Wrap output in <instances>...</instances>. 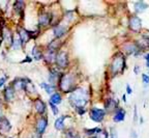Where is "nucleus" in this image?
I'll use <instances>...</instances> for the list:
<instances>
[{"mask_svg": "<svg viewBox=\"0 0 149 138\" xmlns=\"http://www.w3.org/2000/svg\"><path fill=\"white\" fill-rule=\"evenodd\" d=\"M70 103L74 108L84 107L88 103V92L84 88H77L72 91L70 96Z\"/></svg>", "mask_w": 149, "mask_h": 138, "instance_id": "f257e3e1", "label": "nucleus"}, {"mask_svg": "<svg viewBox=\"0 0 149 138\" xmlns=\"http://www.w3.org/2000/svg\"><path fill=\"white\" fill-rule=\"evenodd\" d=\"M59 88L63 92H70L74 88V77L70 74H64L59 78Z\"/></svg>", "mask_w": 149, "mask_h": 138, "instance_id": "f03ea898", "label": "nucleus"}, {"mask_svg": "<svg viewBox=\"0 0 149 138\" xmlns=\"http://www.w3.org/2000/svg\"><path fill=\"white\" fill-rule=\"evenodd\" d=\"M124 69H125V59H124V56L120 53L116 54L111 63L112 73H113V74L122 73Z\"/></svg>", "mask_w": 149, "mask_h": 138, "instance_id": "7ed1b4c3", "label": "nucleus"}, {"mask_svg": "<svg viewBox=\"0 0 149 138\" xmlns=\"http://www.w3.org/2000/svg\"><path fill=\"white\" fill-rule=\"evenodd\" d=\"M89 115H90V118L92 119L93 122L95 123H100L104 120L106 115V111L104 109H100V108H91L90 111H89Z\"/></svg>", "mask_w": 149, "mask_h": 138, "instance_id": "20e7f679", "label": "nucleus"}, {"mask_svg": "<svg viewBox=\"0 0 149 138\" xmlns=\"http://www.w3.org/2000/svg\"><path fill=\"white\" fill-rule=\"evenodd\" d=\"M56 63L58 68L60 69H65L68 66V56L66 52L64 51H60L57 55H56Z\"/></svg>", "mask_w": 149, "mask_h": 138, "instance_id": "39448f33", "label": "nucleus"}, {"mask_svg": "<svg viewBox=\"0 0 149 138\" xmlns=\"http://www.w3.org/2000/svg\"><path fill=\"white\" fill-rule=\"evenodd\" d=\"M47 127H48V118L45 116L40 117V118H38V120H37L36 123V131L38 134H44L45 131H46Z\"/></svg>", "mask_w": 149, "mask_h": 138, "instance_id": "423d86ee", "label": "nucleus"}, {"mask_svg": "<svg viewBox=\"0 0 149 138\" xmlns=\"http://www.w3.org/2000/svg\"><path fill=\"white\" fill-rule=\"evenodd\" d=\"M18 33H19V38H20V42H21V45L27 44L30 40V33L29 31H27L25 28H22V27H19L18 29Z\"/></svg>", "mask_w": 149, "mask_h": 138, "instance_id": "0eeeda50", "label": "nucleus"}, {"mask_svg": "<svg viewBox=\"0 0 149 138\" xmlns=\"http://www.w3.org/2000/svg\"><path fill=\"white\" fill-rule=\"evenodd\" d=\"M130 27L132 30L134 31H139L142 27V22H141V19L139 17L134 16L130 19Z\"/></svg>", "mask_w": 149, "mask_h": 138, "instance_id": "6e6552de", "label": "nucleus"}, {"mask_svg": "<svg viewBox=\"0 0 149 138\" xmlns=\"http://www.w3.org/2000/svg\"><path fill=\"white\" fill-rule=\"evenodd\" d=\"M52 17L48 13H42V14L38 16V24L40 26H48L51 23Z\"/></svg>", "mask_w": 149, "mask_h": 138, "instance_id": "1a4fd4ad", "label": "nucleus"}, {"mask_svg": "<svg viewBox=\"0 0 149 138\" xmlns=\"http://www.w3.org/2000/svg\"><path fill=\"white\" fill-rule=\"evenodd\" d=\"M66 31H68V28H66L65 26L57 25V26H55L54 29H53L54 36H55L56 39H60V38H62L65 33H66Z\"/></svg>", "mask_w": 149, "mask_h": 138, "instance_id": "9d476101", "label": "nucleus"}, {"mask_svg": "<svg viewBox=\"0 0 149 138\" xmlns=\"http://www.w3.org/2000/svg\"><path fill=\"white\" fill-rule=\"evenodd\" d=\"M12 126L10 123L8 122V119L5 117H0V132L1 133H6L10 130Z\"/></svg>", "mask_w": 149, "mask_h": 138, "instance_id": "9b49d317", "label": "nucleus"}, {"mask_svg": "<svg viewBox=\"0 0 149 138\" xmlns=\"http://www.w3.org/2000/svg\"><path fill=\"white\" fill-rule=\"evenodd\" d=\"M14 98H15V89L12 85H8L4 89V99L7 102H12L14 100Z\"/></svg>", "mask_w": 149, "mask_h": 138, "instance_id": "f8f14e48", "label": "nucleus"}, {"mask_svg": "<svg viewBox=\"0 0 149 138\" xmlns=\"http://www.w3.org/2000/svg\"><path fill=\"white\" fill-rule=\"evenodd\" d=\"M34 108L40 114H44V113L46 112L47 106L44 101L40 100V99H36V101L34 102Z\"/></svg>", "mask_w": 149, "mask_h": 138, "instance_id": "ddd939ff", "label": "nucleus"}, {"mask_svg": "<svg viewBox=\"0 0 149 138\" xmlns=\"http://www.w3.org/2000/svg\"><path fill=\"white\" fill-rule=\"evenodd\" d=\"M24 90L27 92V94H29L31 97L34 95V96H37V92H36V88H35V86L33 85V83L30 81V80L27 79V82H26L25 84V87H24Z\"/></svg>", "mask_w": 149, "mask_h": 138, "instance_id": "4468645a", "label": "nucleus"}, {"mask_svg": "<svg viewBox=\"0 0 149 138\" xmlns=\"http://www.w3.org/2000/svg\"><path fill=\"white\" fill-rule=\"evenodd\" d=\"M124 118H125V111H124L122 108L117 109L114 116H113V120H114L115 123H120V122H123Z\"/></svg>", "mask_w": 149, "mask_h": 138, "instance_id": "2eb2a0df", "label": "nucleus"}, {"mask_svg": "<svg viewBox=\"0 0 149 138\" xmlns=\"http://www.w3.org/2000/svg\"><path fill=\"white\" fill-rule=\"evenodd\" d=\"M66 115H62V116L58 117V118L55 120V125H54V127H55L56 130H58V131H61V130H63L64 129V120L65 118H66Z\"/></svg>", "mask_w": 149, "mask_h": 138, "instance_id": "dca6fc26", "label": "nucleus"}, {"mask_svg": "<svg viewBox=\"0 0 149 138\" xmlns=\"http://www.w3.org/2000/svg\"><path fill=\"white\" fill-rule=\"evenodd\" d=\"M105 107L106 110H108V111H113V110L116 109L117 102L115 100H113V99H108L105 103Z\"/></svg>", "mask_w": 149, "mask_h": 138, "instance_id": "f3484780", "label": "nucleus"}, {"mask_svg": "<svg viewBox=\"0 0 149 138\" xmlns=\"http://www.w3.org/2000/svg\"><path fill=\"white\" fill-rule=\"evenodd\" d=\"M59 75H58V72L55 70H51L50 72V76H49V81H50V84H53L55 82L59 81Z\"/></svg>", "mask_w": 149, "mask_h": 138, "instance_id": "a211bd4d", "label": "nucleus"}, {"mask_svg": "<svg viewBox=\"0 0 149 138\" xmlns=\"http://www.w3.org/2000/svg\"><path fill=\"white\" fill-rule=\"evenodd\" d=\"M61 102H62V98H61V96L58 92H54L51 96V98H50V103L54 104V105H58Z\"/></svg>", "mask_w": 149, "mask_h": 138, "instance_id": "6ab92c4d", "label": "nucleus"}, {"mask_svg": "<svg viewBox=\"0 0 149 138\" xmlns=\"http://www.w3.org/2000/svg\"><path fill=\"white\" fill-rule=\"evenodd\" d=\"M147 7H148V4L143 2V1H139V2L135 3V11L137 13H143Z\"/></svg>", "mask_w": 149, "mask_h": 138, "instance_id": "aec40b11", "label": "nucleus"}, {"mask_svg": "<svg viewBox=\"0 0 149 138\" xmlns=\"http://www.w3.org/2000/svg\"><path fill=\"white\" fill-rule=\"evenodd\" d=\"M40 86L42 87V88L46 90L47 94H49V95H53V92L55 91V85L53 84H50V83H45V82H42V84H40Z\"/></svg>", "mask_w": 149, "mask_h": 138, "instance_id": "412c9836", "label": "nucleus"}, {"mask_svg": "<svg viewBox=\"0 0 149 138\" xmlns=\"http://www.w3.org/2000/svg\"><path fill=\"white\" fill-rule=\"evenodd\" d=\"M45 59H46L48 62H54L56 60V54L55 51H51V50H48V53L45 56Z\"/></svg>", "mask_w": 149, "mask_h": 138, "instance_id": "4be33fe9", "label": "nucleus"}, {"mask_svg": "<svg viewBox=\"0 0 149 138\" xmlns=\"http://www.w3.org/2000/svg\"><path fill=\"white\" fill-rule=\"evenodd\" d=\"M14 7H15V11H16L18 14H20V13L23 11L24 2H23V1H17V2H15Z\"/></svg>", "mask_w": 149, "mask_h": 138, "instance_id": "5701e85b", "label": "nucleus"}, {"mask_svg": "<svg viewBox=\"0 0 149 138\" xmlns=\"http://www.w3.org/2000/svg\"><path fill=\"white\" fill-rule=\"evenodd\" d=\"M4 39H5V42H7L8 44H13V42H14V38H13V34L10 33V31L7 30V29H5Z\"/></svg>", "mask_w": 149, "mask_h": 138, "instance_id": "b1692460", "label": "nucleus"}, {"mask_svg": "<svg viewBox=\"0 0 149 138\" xmlns=\"http://www.w3.org/2000/svg\"><path fill=\"white\" fill-rule=\"evenodd\" d=\"M32 54H33V56H34V59H36V60H40V59L42 58V53L40 51V50H37L36 47L33 48Z\"/></svg>", "mask_w": 149, "mask_h": 138, "instance_id": "393cba45", "label": "nucleus"}, {"mask_svg": "<svg viewBox=\"0 0 149 138\" xmlns=\"http://www.w3.org/2000/svg\"><path fill=\"white\" fill-rule=\"evenodd\" d=\"M102 131V129L100 128H93V129H87L85 130L87 135H94V134H98L100 132Z\"/></svg>", "mask_w": 149, "mask_h": 138, "instance_id": "a878e982", "label": "nucleus"}, {"mask_svg": "<svg viewBox=\"0 0 149 138\" xmlns=\"http://www.w3.org/2000/svg\"><path fill=\"white\" fill-rule=\"evenodd\" d=\"M65 138H81L79 134H77V132H74L72 130H68L65 134Z\"/></svg>", "mask_w": 149, "mask_h": 138, "instance_id": "bb28decb", "label": "nucleus"}, {"mask_svg": "<svg viewBox=\"0 0 149 138\" xmlns=\"http://www.w3.org/2000/svg\"><path fill=\"white\" fill-rule=\"evenodd\" d=\"M95 137L96 138H109V135H108V133L106 131L102 130V131L97 134V136H95Z\"/></svg>", "mask_w": 149, "mask_h": 138, "instance_id": "cd10ccee", "label": "nucleus"}, {"mask_svg": "<svg viewBox=\"0 0 149 138\" xmlns=\"http://www.w3.org/2000/svg\"><path fill=\"white\" fill-rule=\"evenodd\" d=\"M110 137L111 138H118V134H117V131L115 128H111L110 130Z\"/></svg>", "mask_w": 149, "mask_h": 138, "instance_id": "c85d7f7f", "label": "nucleus"}, {"mask_svg": "<svg viewBox=\"0 0 149 138\" xmlns=\"http://www.w3.org/2000/svg\"><path fill=\"white\" fill-rule=\"evenodd\" d=\"M50 107H51L52 112H53L54 115H57V114H58L59 110H58V108H57V106L54 105V104H52V103H50Z\"/></svg>", "mask_w": 149, "mask_h": 138, "instance_id": "c756f323", "label": "nucleus"}, {"mask_svg": "<svg viewBox=\"0 0 149 138\" xmlns=\"http://www.w3.org/2000/svg\"><path fill=\"white\" fill-rule=\"evenodd\" d=\"M142 80H143V83L145 84V86L149 84V76L147 74H142Z\"/></svg>", "mask_w": 149, "mask_h": 138, "instance_id": "7c9ffc66", "label": "nucleus"}, {"mask_svg": "<svg viewBox=\"0 0 149 138\" xmlns=\"http://www.w3.org/2000/svg\"><path fill=\"white\" fill-rule=\"evenodd\" d=\"M77 109V112L79 113L80 115H83L84 113L86 112V110H85V108L84 107H80V108H76Z\"/></svg>", "mask_w": 149, "mask_h": 138, "instance_id": "2f4dec72", "label": "nucleus"}, {"mask_svg": "<svg viewBox=\"0 0 149 138\" xmlns=\"http://www.w3.org/2000/svg\"><path fill=\"white\" fill-rule=\"evenodd\" d=\"M5 81H6V77H2V78H0V87H2L3 85H4Z\"/></svg>", "mask_w": 149, "mask_h": 138, "instance_id": "473e14b6", "label": "nucleus"}, {"mask_svg": "<svg viewBox=\"0 0 149 138\" xmlns=\"http://www.w3.org/2000/svg\"><path fill=\"white\" fill-rule=\"evenodd\" d=\"M145 60H146V66L149 69V53L145 55Z\"/></svg>", "mask_w": 149, "mask_h": 138, "instance_id": "72a5a7b5", "label": "nucleus"}, {"mask_svg": "<svg viewBox=\"0 0 149 138\" xmlns=\"http://www.w3.org/2000/svg\"><path fill=\"white\" fill-rule=\"evenodd\" d=\"M126 92H127L128 95H130L133 92V89H132V87H130V85H126Z\"/></svg>", "mask_w": 149, "mask_h": 138, "instance_id": "f704fd0d", "label": "nucleus"}, {"mask_svg": "<svg viewBox=\"0 0 149 138\" xmlns=\"http://www.w3.org/2000/svg\"><path fill=\"white\" fill-rule=\"evenodd\" d=\"M26 58H27V59H25V60H23V61H22V62H27V61H28V62H29V61L32 60V59H31V57H29V56H27V57H26Z\"/></svg>", "mask_w": 149, "mask_h": 138, "instance_id": "c9c22d12", "label": "nucleus"}, {"mask_svg": "<svg viewBox=\"0 0 149 138\" xmlns=\"http://www.w3.org/2000/svg\"><path fill=\"white\" fill-rule=\"evenodd\" d=\"M137 118H138V116H137V108L135 107V116H134V120H137Z\"/></svg>", "mask_w": 149, "mask_h": 138, "instance_id": "e433bc0d", "label": "nucleus"}, {"mask_svg": "<svg viewBox=\"0 0 149 138\" xmlns=\"http://www.w3.org/2000/svg\"><path fill=\"white\" fill-rule=\"evenodd\" d=\"M132 138H137V134H136L135 131L132 132Z\"/></svg>", "mask_w": 149, "mask_h": 138, "instance_id": "4c0bfd02", "label": "nucleus"}, {"mask_svg": "<svg viewBox=\"0 0 149 138\" xmlns=\"http://www.w3.org/2000/svg\"><path fill=\"white\" fill-rule=\"evenodd\" d=\"M138 72H139V67H136L135 68V74H138Z\"/></svg>", "mask_w": 149, "mask_h": 138, "instance_id": "58836bf2", "label": "nucleus"}, {"mask_svg": "<svg viewBox=\"0 0 149 138\" xmlns=\"http://www.w3.org/2000/svg\"><path fill=\"white\" fill-rule=\"evenodd\" d=\"M122 101H123V102H126V97H125V95H123V97H122Z\"/></svg>", "mask_w": 149, "mask_h": 138, "instance_id": "ea45409f", "label": "nucleus"}, {"mask_svg": "<svg viewBox=\"0 0 149 138\" xmlns=\"http://www.w3.org/2000/svg\"><path fill=\"white\" fill-rule=\"evenodd\" d=\"M1 42H2V35L0 34V45H1Z\"/></svg>", "mask_w": 149, "mask_h": 138, "instance_id": "a19ab883", "label": "nucleus"}, {"mask_svg": "<svg viewBox=\"0 0 149 138\" xmlns=\"http://www.w3.org/2000/svg\"><path fill=\"white\" fill-rule=\"evenodd\" d=\"M2 107V103H1V100H0V108Z\"/></svg>", "mask_w": 149, "mask_h": 138, "instance_id": "79ce46f5", "label": "nucleus"}, {"mask_svg": "<svg viewBox=\"0 0 149 138\" xmlns=\"http://www.w3.org/2000/svg\"><path fill=\"white\" fill-rule=\"evenodd\" d=\"M91 138H96V137H91Z\"/></svg>", "mask_w": 149, "mask_h": 138, "instance_id": "37998d69", "label": "nucleus"}]
</instances>
